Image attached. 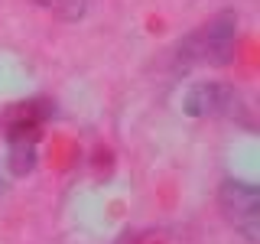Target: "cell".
<instances>
[{"instance_id": "2", "label": "cell", "mask_w": 260, "mask_h": 244, "mask_svg": "<svg viewBox=\"0 0 260 244\" xmlns=\"http://www.w3.org/2000/svg\"><path fill=\"white\" fill-rule=\"evenodd\" d=\"M221 211L247 241H257L260 234V192L257 186L238 182V179H228L221 186Z\"/></svg>"}, {"instance_id": "1", "label": "cell", "mask_w": 260, "mask_h": 244, "mask_svg": "<svg viewBox=\"0 0 260 244\" xmlns=\"http://www.w3.org/2000/svg\"><path fill=\"white\" fill-rule=\"evenodd\" d=\"M238 46V16L231 10L211 16L179 46V65H228Z\"/></svg>"}, {"instance_id": "4", "label": "cell", "mask_w": 260, "mask_h": 244, "mask_svg": "<svg viewBox=\"0 0 260 244\" xmlns=\"http://www.w3.org/2000/svg\"><path fill=\"white\" fill-rule=\"evenodd\" d=\"M32 163H36V143H32V137L29 140L26 137H13V143H10V166H13V173L16 176L29 173Z\"/></svg>"}, {"instance_id": "5", "label": "cell", "mask_w": 260, "mask_h": 244, "mask_svg": "<svg viewBox=\"0 0 260 244\" xmlns=\"http://www.w3.org/2000/svg\"><path fill=\"white\" fill-rule=\"evenodd\" d=\"M39 7L52 10L59 20H78L88 10V0H39Z\"/></svg>"}, {"instance_id": "3", "label": "cell", "mask_w": 260, "mask_h": 244, "mask_svg": "<svg viewBox=\"0 0 260 244\" xmlns=\"http://www.w3.org/2000/svg\"><path fill=\"white\" fill-rule=\"evenodd\" d=\"M238 108V92L221 81H199L182 98V111L192 117H221Z\"/></svg>"}]
</instances>
